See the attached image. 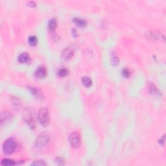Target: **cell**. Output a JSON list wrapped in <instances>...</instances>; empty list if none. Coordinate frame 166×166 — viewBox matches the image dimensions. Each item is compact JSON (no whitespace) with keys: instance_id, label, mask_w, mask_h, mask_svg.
Masks as SVG:
<instances>
[{"instance_id":"10","label":"cell","mask_w":166,"mask_h":166,"mask_svg":"<svg viewBox=\"0 0 166 166\" xmlns=\"http://www.w3.org/2000/svg\"><path fill=\"white\" fill-rule=\"evenodd\" d=\"M147 90H148L149 92L151 93V95H156L159 93L158 89L156 86L153 82H149L147 84Z\"/></svg>"},{"instance_id":"16","label":"cell","mask_w":166,"mask_h":166,"mask_svg":"<svg viewBox=\"0 0 166 166\" xmlns=\"http://www.w3.org/2000/svg\"><path fill=\"white\" fill-rule=\"evenodd\" d=\"M28 43L32 47L36 46L38 44V38L36 36H31L28 39Z\"/></svg>"},{"instance_id":"5","label":"cell","mask_w":166,"mask_h":166,"mask_svg":"<svg viewBox=\"0 0 166 166\" xmlns=\"http://www.w3.org/2000/svg\"><path fill=\"white\" fill-rule=\"evenodd\" d=\"M69 141L70 145L74 149L79 148L81 143V139L80 134L77 132H73L69 136Z\"/></svg>"},{"instance_id":"24","label":"cell","mask_w":166,"mask_h":166,"mask_svg":"<svg viewBox=\"0 0 166 166\" xmlns=\"http://www.w3.org/2000/svg\"><path fill=\"white\" fill-rule=\"evenodd\" d=\"M72 34H73V36L74 37H77V31L75 29H72Z\"/></svg>"},{"instance_id":"15","label":"cell","mask_w":166,"mask_h":166,"mask_svg":"<svg viewBox=\"0 0 166 166\" xmlns=\"http://www.w3.org/2000/svg\"><path fill=\"white\" fill-rule=\"evenodd\" d=\"M16 164L14 160L10 158H4L1 160V165L3 166H12Z\"/></svg>"},{"instance_id":"19","label":"cell","mask_w":166,"mask_h":166,"mask_svg":"<svg viewBox=\"0 0 166 166\" xmlns=\"http://www.w3.org/2000/svg\"><path fill=\"white\" fill-rule=\"evenodd\" d=\"M31 165H35V166H42V165H46L47 164L45 163L44 160H36V161H34L33 163L31 164Z\"/></svg>"},{"instance_id":"1","label":"cell","mask_w":166,"mask_h":166,"mask_svg":"<svg viewBox=\"0 0 166 166\" xmlns=\"http://www.w3.org/2000/svg\"><path fill=\"white\" fill-rule=\"evenodd\" d=\"M23 119L31 129L34 130L37 126L38 115L33 107L28 106L23 110L22 113Z\"/></svg>"},{"instance_id":"23","label":"cell","mask_w":166,"mask_h":166,"mask_svg":"<svg viewBox=\"0 0 166 166\" xmlns=\"http://www.w3.org/2000/svg\"><path fill=\"white\" fill-rule=\"evenodd\" d=\"M28 5H29V6H30V7H35L36 6V4H35V3L33 2V1H30V2H29L28 3Z\"/></svg>"},{"instance_id":"12","label":"cell","mask_w":166,"mask_h":166,"mask_svg":"<svg viewBox=\"0 0 166 166\" xmlns=\"http://www.w3.org/2000/svg\"><path fill=\"white\" fill-rule=\"evenodd\" d=\"M73 21L77 26L79 27L83 28L85 27L87 25L86 21L85 20L81 19V18H74L73 19Z\"/></svg>"},{"instance_id":"11","label":"cell","mask_w":166,"mask_h":166,"mask_svg":"<svg viewBox=\"0 0 166 166\" xmlns=\"http://www.w3.org/2000/svg\"><path fill=\"white\" fill-rule=\"evenodd\" d=\"M57 21L55 18H51L48 21V24H47V28L48 30H49L50 32H53L55 31V30L57 28Z\"/></svg>"},{"instance_id":"22","label":"cell","mask_w":166,"mask_h":166,"mask_svg":"<svg viewBox=\"0 0 166 166\" xmlns=\"http://www.w3.org/2000/svg\"><path fill=\"white\" fill-rule=\"evenodd\" d=\"M165 136L164 135L159 140V141H158L159 144H160V145H164V144H165Z\"/></svg>"},{"instance_id":"4","label":"cell","mask_w":166,"mask_h":166,"mask_svg":"<svg viewBox=\"0 0 166 166\" xmlns=\"http://www.w3.org/2000/svg\"><path fill=\"white\" fill-rule=\"evenodd\" d=\"M50 141V136L47 132H43L40 134L36 139L35 145L38 148H43L47 145Z\"/></svg>"},{"instance_id":"2","label":"cell","mask_w":166,"mask_h":166,"mask_svg":"<svg viewBox=\"0 0 166 166\" xmlns=\"http://www.w3.org/2000/svg\"><path fill=\"white\" fill-rule=\"evenodd\" d=\"M17 147V143L14 138H10L5 140L3 145V152L5 154H11L15 151Z\"/></svg>"},{"instance_id":"7","label":"cell","mask_w":166,"mask_h":166,"mask_svg":"<svg viewBox=\"0 0 166 166\" xmlns=\"http://www.w3.org/2000/svg\"><path fill=\"white\" fill-rule=\"evenodd\" d=\"M13 119V115L12 113L8 111H4L1 114V124L2 125L9 123Z\"/></svg>"},{"instance_id":"21","label":"cell","mask_w":166,"mask_h":166,"mask_svg":"<svg viewBox=\"0 0 166 166\" xmlns=\"http://www.w3.org/2000/svg\"><path fill=\"white\" fill-rule=\"evenodd\" d=\"M122 75H123V76L124 77H126V78H128V77L130 75V71H129V69H128L125 68V69H123Z\"/></svg>"},{"instance_id":"3","label":"cell","mask_w":166,"mask_h":166,"mask_svg":"<svg viewBox=\"0 0 166 166\" xmlns=\"http://www.w3.org/2000/svg\"><path fill=\"white\" fill-rule=\"evenodd\" d=\"M38 119L42 126L46 127L49 123V113L47 108H41L38 113Z\"/></svg>"},{"instance_id":"13","label":"cell","mask_w":166,"mask_h":166,"mask_svg":"<svg viewBox=\"0 0 166 166\" xmlns=\"http://www.w3.org/2000/svg\"><path fill=\"white\" fill-rule=\"evenodd\" d=\"M29 60H30V57H29L28 53H23L20 55L18 58V61L21 64L27 63Z\"/></svg>"},{"instance_id":"8","label":"cell","mask_w":166,"mask_h":166,"mask_svg":"<svg viewBox=\"0 0 166 166\" xmlns=\"http://www.w3.org/2000/svg\"><path fill=\"white\" fill-rule=\"evenodd\" d=\"M34 76L36 77V79H44L45 77L47 76V70L44 66H39L38 68L36 69L34 71Z\"/></svg>"},{"instance_id":"6","label":"cell","mask_w":166,"mask_h":166,"mask_svg":"<svg viewBox=\"0 0 166 166\" xmlns=\"http://www.w3.org/2000/svg\"><path fill=\"white\" fill-rule=\"evenodd\" d=\"M75 53L74 48L71 47H66V49H64L62 53H61V58L64 61H68L69 59H71V57H73Z\"/></svg>"},{"instance_id":"18","label":"cell","mask_w":166,"mask_h":166,"mask_svg":"<svg viewBox=\"0 0 166 166\" xmlns=\"http://www.w3.org/2000/svg\"><path fill=\"white\" fill-rule=\"evenodd\" d=\"M68 74H69V71L65 68L60 69L58 72V75L61 77H65L67 75H68Z\"/></svg>"},{"instance_id":"17","label":"cell","mask_w":166,"mask_h":166,"mask_svg":"<svg viewBox=\"0 0 166 166\" xmlns=\"http://www.w3.org/2000/svg\"><path fill=\"white\" fill-rule=\"evenodd\" d=\"M119 62V58L117 57V56L115 54V53H113V55H112V58H111V63L113 66H117V64Z\"/></svg>"},{"instance_id":"20","label":"cell","mask_w":166,"mask_h":166,"mask_svg":"<svg viewBox=\"0 0 166 166\" xmlns=\"http://www.w3.org/2000/svg\"><path fill=\"white\" fill-rule=\"evenodd\" d=\"M55 163L57 165H64V163H65V161H64V159L62 157H58L57 158L55 159Z\"/></svg>"},{"instance_id":"14","label":"cell","mask_w":166,"mask_h":166,"mask_svg":"<svg viewBox=\"0 0 166 166\" xmlns=\"http://www.w3.org/2000/svg\"><path fill=\"white\" fill-rule=\"evenodd\" d=\"M81 81L82 84L86 88H90L92 85V81L90 77L88 76H84L82 77Z\"/></svg>"},{"instance_id":"9","label":"cell","mask_w":166,"mask_h":166,"mask_svg":"<svg viewBox=\"0 0 166 166\" xmlns=\"http://www.w3.org/2000/svg\"><path fill=\"white\" fill-rule=\"evenodd\" d=\"M27 89L29 90V92L36 98L40 99H42L44 98V94L39 88L33 86H28Z\"/></svg>"}]
</instances>
